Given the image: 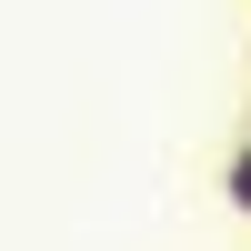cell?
I'll use <instances>...</instances> for the list:
<instances>
[{
  "instance_id": "cell-1",
  "label": "cell",
  "mask_w": 251,
  "mask_h": 251,
  "mask_svg": "<svg viewBox=\"0 0 251 251\" xmlns=\"http://www.w3.org/2000/svg\"><path fill=\"white\" fill-rule=\"evenodd\" d=\"M221 191H231V211L251 221V141H241V151H231V161H221Z\"/></svg>"
}]
</instances>
